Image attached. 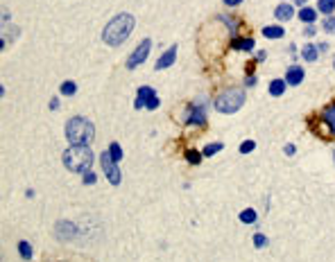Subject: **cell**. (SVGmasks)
Returning a JSON list of instances; mask_svg holds the SVG:
<instances>
[{
  "mask_svg": "<svg viewBox=\"0 0 335 262\" xmlns=\"http://www.w3.org/2000/svg\"><path fill=\"white\" fill-rule=\"evenodd\" d=\"M66 138L71 145H91L95 138V129L93 122H88L86 118H71L66 122Z\"/></svg>",
  "mask_w": 335,
  "mask_h": 262,
  "instance_id": "obj_3",
  "label": "cell"
},
{
  "mask_svg": "<svg viewBox=\"0 0 335 262\" xmlns=\"http://www.w3.org/2000/svg\"><path fill=\"white\" fill-rule=\"evenodd\" d=\"M238 219H240L242 224H254V221L258 219V215H256V210L254 208H245L240 215H238Z\"/></svg>",
  "mask_w": 335,
  "mask_h": 262,
  "instance_id": "obj_18",
  "label": "cell"
},
{
  "mask_svg": "<svg viewBox=\"0 0 335 262\" xmlns=\"http://www.w3.org/2000/svg\"><path fill=\"white\" fill-rule=\"evenodd\" d=\"M177 59V46H170L168 50H165L163 54H161V59L156 61V70H163V68H170L172 64H175Z\"/></svg>",
  "mask_w": 335,
  "mask_h": 262,
  "instance_id": "obj_8",
  "label": "cell"
},
{
  "mask_svg": "<svg viewBox=\"0 0 335 262\" xmlns=\"http://www.w3.org/2000/svg\"><path fill=\"white\" fill-rule=\"evenodd\" d=\"M317 57H319L317 46H312V43H306V46L301 48V59H306V61H317Z\"/></svg>",
  "mask_w": 335,
  "mask_h": 262,
  "instance_id": "obj_13",
  "label": "cell"
},
{
  "mask_svg": "<svg viewBox=\"0 0 335 262\" xmlns=\"http://www.w3.org/2000/svg\"><path fill=\"white\" fill-rule=\"evenodd\" d=\"M306 36H315V27L312 25H306Z\"/></svg>",
  "mask_w": 335,
  "mask_h": 262,
  "instance_id": "obj_35",
  "label": "cell"
},
{
  "mask_svg": "<svg viewBox=\"0 0 335 262\" xmlns=\"http://www.w3.org/2000/svg\"><path fill=\"white\" fill-rule=\"evenodd\" d=\"M159 104H161V99L154 95V97H150L145 102V111H154V109H159Z\"/></svg>",
  "mask_w": 335,
  "mask_h": 262,
  "instance_id": "obj_28",
  "label": "cell"
},
{
  "mask_svg": "<svg viewBox=\"0 0 335 262\" xmlns=\"http://www.w3.org/2000/svg\"><path fill=\"white\" fill-rule=\"evenodd\" d=\"M333 158H335V152H333Z\"/></svg>",
  "mask_w": 335,
  "mask_h": 262,
  "instance_id": "obj_40",
  "label": "cell"
},
{
  "mask_svg": "<svg viewBox=\"0 0 335 262\" xmlns=\"http://www.w3.org/2000/svg\"><path fill=\"white\" fill-rule=\"evenodd\" d=\"M285 82H288L290 86H299V84L304 82V68H301V66L288 68V72H285Z\"/></svg>",
  "mask_w": 335,
  "mask_h": 262,
  "instance_id": "obj_9",
  "label": "cell"
},
{
  "mask_svg": "<svg viewBox=\"0 0 335 262\" xmlns=\"http://www.w3.org/2000/svg\"><path fill=\"white\" fill-rule=\"evenodd\" d=\"M224 5H229V7H235V5H240L242 0H222Z\"/></svg>",
  "mask_w": 335,
  "mask_h": 262,
  "instance_id": "obj_33",
  "label": "cell"
},
{
  "mask_svg": "<svg viewBox=\"0 0 335 262\" xmlns=\"http://www.w3.org/2000/svg\"><path fill=\"white\" fill-rule=\"evenodd\" d=\"M265 57H267V54H265V52H263V50H260V52H258V54H256V61H265Z\"/></svg>",
  "mask_w": 335,
  "mask_h": 262,
  "instance_id": "obj_37",
  "label": "cell"
},
{
  "mask_svg": "<svg viewBox=\"0 0 335 262\" xmlns=\"http://www.w3.org/2000/svg\"><path fill=\"white\" fill-rule=\"evenodd\" d=\"M82 176H84V183H86V186H93L95 181H98V176H95L93 172H91V169H88V172H84Z\"/></svg>",
  "mask_w": 335,
  "mask_h": 262,
  "instance_id": "obj_30",
  "label": "cell"
},
{
  "mask_svg": "<svg viewBox=\"0 0 335 262\" xmlns=\"http://www.w3.org/2000/svg\"><path fill=\"white\" fill-rule=\"evenodd\" d=\"M333 68H335V59H333Z\"/></svg>",
  "mask_w": 335,
  "mask_h": 262,
  "instance_id": "obj_39",
  "label": "cell"
},
{
  "mask_svg": "<svg viewBox=\"0 0 335 262\" xmlns=\"http://www.w3.org/2000/svg\"><path fill=\"white\" fill-rule=\"evenodd\" d=\"M18 253H21L23 260H29V258H32V246H29V242L21 239V242H18Z\"/></svg>",
  "mask_w": 335,
  "mask_h": 262,
  "instance_id": "obj_20",
  "label": "cell"
},
{
  "mask_svg": "<svg viewBox=\"0 0 335 262\" xmlns=\"http://www.w3.org/2000/svg\"><path fill=\"white\" fill-rule=\"evenodd\" d=\"M245 104V91L240 88H231V91H224L218 99H215V109L220 113H235V111H240V106Z\"/></svg>",
  "mask_w": 335,
  "mask_h": 262,
  "instance_id": "obj_4",
  "label": "cell"
},
{
  "mask_svg": "<svg viewBox=\"0 0 335 262\" xmlns=\"http://www.w3.org/2000/svg\"><path fill=\"white\" fill-rule=\"evenodd\" d=\"M317 9L324 14V16H331V14H333V9H335V0H319Z\"/></svg>",
  "mask_w": 335,
  "mask_h": 262,
  "instance_id": "obj_19",
  "label": "cell"
},
{
  "mask_svg": "<svg viewBox=\"0 0 335 262\" xmlns=\"http://www.w3.org/2000/svg\"><path fill=\"white\" fill-rule=\"evenodd\" d=\"M231 46L235 50H254V39H240V41H233Z\"/></svg>",
  "mask_w": 335,
  "mask_h": 262,
  "instance_id": "obj_22",
  "label": "cell"
},
{
  "mask_svg": "<svg viewBox=\"0 0 335 262\" xmlns=\"http://www.w3.org/2000/svg\"><path fill=\"white\" fill-rule=\"evenodd\" d=\"M59 93L61 95H75L77 93V84L75 82H64L59 86Z\"/></svg>",
  "mask_w": 335,
  "mask_h": 262,
  "instance_id": "obj_21",
  "label": "cell"
},
{
  "mask_svg": "<svg viewBox=\"0 0 335 262\" xmlns=\"http://www.w3.org/2000/svg\"><path fill=\"white\" fill-rule=\"evenodd\" d=\"M315 18H317V12H315V9H310V7H301L299 21H304L306 25H312L315 23Z\"/></svg>",
  "mask_w": 335,
  "mask_h": 262,
  "instance_id": "obj_15",
  "label": "cell"
},
{
  "mask_svg": "<svg viewBox=\"0 0 335 262\" xmlns=\"http://www.w3.org/2000/svg\"><path fill=\"white\" fill-rule=\"evenodd\" d=\"M206 122V116H204V109H188V116H186V124H204Z\"/></svg>",
  "mask_w": 335,
  "mask_h": 262,
  "instance_id": "obj_11",
  "label": "cell"
},
{
  "mask_svg": "<svg viewBox=\"0 0 335 262\" xmlns=\"http://www.w3.org/2000/svg\"><path fill=\"white\" fill-rule=\"evenodd\" d=\"M324 120H326V124H329L331 134L335 136V104H331V106L324 109Z\"/></svg>",
  "mask_w": 335,
  "mask_h": 262,
  "instance_id": "obj_17",
  "label": "cell"
},
{
  "mask_svg": "<svg viewBox=\"0 0 335 262\" xmlns=\"http://www.w3.org/2000/svg\"><path fill=\"white\" fill-rule=\"evenodd\" d=\"M254 149H256V143H254V140H245L240 145V154H249V152H254Z\"/></svg>",
  "mask_w": 335,
  "mask_h": 262,
  "instance_id": "obj_29",
  "label": "cell"
},
{
  "mask_svg": "<svg viewBox=\"0 0 335 262\" xmlns=\"http://www.w3.org/2000/svg\"><path fill=\"white\" fill-rule=\"evenodd\" d=\"M285 86H288V82H285V79H272L270 93L274 95V97H281V95L285 93Z\"/></svg>",
  "mask_w": 335,
  "mask_h": 262,
  "instance_id": "obj_14",
  "label": "cell"
},
{
  "mask_svg": "<svg viewBox=\"0 0 335 262\" xmlns=\"http://www.w3.org/2000/svg\"><path fill=\"white\" fill-rule=\"evenodd\" d=\"M134 25H136V18L131 16V14H118V16H113L111 21L104 25V29H102V41L113 48L120 46V43H125L129 39Z\"/></svg>",
  "mask_w": 335,
  "mask_h": 262,
  "instance_id": "obj_1",
  "label": "cell"
},
{
  "mask_svg": "<svg viewBox=\"0 0 335 262\" xmlns=\"http://www.w3.org/2000/svg\"><path fill=\"white\" fill-rule=\"evenodd\" d=\"M93 158H95V154L88 145H71L64 154H61V161H64L66 169H71V172H75V174L88 172L91 165H93Z\"/></svg>",
  "mask_w": 335,
  "mask_h": 262,
  "instance_id": "obj_2",
  "label": "cell"
},
{
  "mask_svg": "<svg viewBox=\"0 0 335 262\" xmlns=\"http://www.w3.org/2000/svg\"><path fill=\"white\" fill-rule=\"evenodd\" d=\"M283 152L288 154V156H292V154L297 152V147H294V145H285V147H283Z\"/></svg>",
  "mask_w": 335,
  "mask_h": 262,
  "instance_id": "obj_32",
  "label": "cell"
},
{
  "mask_svg": "<svg viewBox=\"0 0 335 262\" xmlns=\"http://www.w3.org/2000/svg\"><path fill=\"white\" fill-rule=\"evenodd\" d=\"M186 161H188L190 165H200L202 163V154L195 152V149H188V152H186Z\"/></svg>",
  "mask_w": 335,
  "mask_h": 262,
  "instance_id": "obj_25",
  "label": "cell"
},
{
  "mask_svg": "<svg viewBox=\"0 0 335 262\" xmlns=\"http://www.w3.org/2000/svg\"><path fill=\"white\" fill-rule=\"evenodd\" d=\"M274 16H277V21H290V18L294 16V9L290 2H281V5L277 7V12H274Z\"/></svg>",
  "mask_w": 335,
  "mask_h": 262,
  "instance_id": "obj_12",
  "label": "cell"
},
{
  "mask_svg": "<svg viewBox=\"0 0 335 262\" xmlns=\"http://www.w3.org/2000/svg\"><path fill=\"white\" fill-rule=\"evenodd\" d=\"M222 147H224L222 143H211V145H206L204 147V156H213V154H218Z\"/></svg>",
  "mask_w": 335,
  "mask_h": 262,
  "instance_id": "obj_26",
  "label": "cell"
},
{
  "mask_svg": "<svg viewBox=\"0 0 335 262\" xmlns=\"http://www.w3.org/2000/svg\"><path fill=\"white\" fill-rule=\"evenodd\" d=\"M322 29L326 34H335V16H326L322 23Z\"/></svg>",
  "mask_w": 335,
  "mask_h": 262,
  "instance_id": "obj_24",
  "label": "cell"
},
{
  "mask_svg": "<svg viewBox=\"0 0 335 262\" xmlns=\"http://www.w3.org/2000/svg\"><path fill=\"white\" fill-rule=\"evenodd\" d=\"M50 109H52V111H57V109H59V99H57V97L50 99Z\"/></svg>",
  "mask_w": 335,
  "mask_h": 262,
  "instance_id": "obj_34",
  "label": "cell"
},
{
  "mask_svg": "<svg viewBox=\"0 0 335 262\" xmlns=\"http://www.w3.org/2000/svg\"><path fill=\"white\" fill-rule=\"evenodd\" d=\"M154 95H156V93H154V88H152V86H141V88H138V97H136L134 106H136V109H143L147 99L154 97Z\"/></svg>",
  "mask_w": 335,
  "mask_h": 262,
  "instance_id": "obj_10",
  "label": "cell"
},
{
  "mask_svg": "<svg viewBox=\"0 0 335 262\" xmlns=\"http://www.w3.org/2000/svg\"><path fill=\"white\" fill-rule=\"evenodd\" d=\"M150 50H152V39H143L138 46H136V50L134 52L127 57V68L129 70H134V68H138V66L143 64L147 59V54H150Z\"/></svg>",
  "mask_w": 335,
  "mask_h": 262,
  "instance_id": "obj_6",
  "label": "cell"
},
{
  "mask_svg": "<svg viewBox=\"0 0 335 262\" xmlns=\"http://www.w3.org/2000/svg\"><path fill=\"white\" fill-rule=\"evenodd\" d=\"M109 154H111V158L116 161V163H120V161H123V149H120V145H118V143H111V145H109Z\"/></svg>",
  "mask_w": 335,
  "mask_h": 262,
  "instance_id": "obj_23",
  "label": "cell"
},
{
  "mask_svg": "<svg viewBox=\"0 0 335 262\" xmlns=\"http://www.w3.org/2000/svg\"><path fill=\"white\" fill-rule=\"evenodd\" d=\"M254 246H258V249H265L267 246V238L263 233H256L254 235Z\"/></svg>",
  "mask_w": 335,
  "mask_h": 262,
  "instance_id": "obj_27",
  "label": "cell"
},
{
  "mask_svg": "<svg viewBox=\"0 0 335 262\" xmlns=\"http://www.w3.org/2000/svg\"><path fill=\"white\" fill-rule=\"evenodd\" d=\"M54 233H57L59 239H71L77 235V226L73 224V221H59L57 226H54Z\"/></svg>",
  "mask_w": 335,
  "mask_h": 262,
  "instance_id": "obj_7",
  "label": "cell"
},
{
  "mask_svg": "<svg viewBox=\"0 0 335 262\" xmlns=\"http://www.w3.org/2000/svg\"><path fill=\"white\" fill-rule=\"evenodd\" d=\"M283 34H285V32H283V27H279V25H267V27H263L265 39H281Z\"/></svg>",
  "mask_w": 335,
  "mask_h": 262,
  "instance_id": "obj_16",
  "label": "cell"
},
{
  "mask_svg": "<svg viewBox=\"0 0 335 262\" xmlns=\"http://www.w3.org/2000/svg\"><path fill=\"white\" fill-rule=\"evenodd\" d=\"M100 161H102V169H104L106 179L111 186H120V181H123V174H120V167L116 165V161L111 158L109 152H102L100 154Z\"/></svg>",
  "mask_w": 335,
  "mask_h": 262,
  "instance_id": "obj_5",
  "label": "cell"
},
{
  "mask_svg": "<svg viewBox=\"0 0 335 262\" xmlns=\"http://www.w3.org/2000/svg\"><path fill=\"white\" fill-rule=\"evenodd\" d=\"M245 84H247V86H256V84H258V77H256V75L247 77V79H245Z\"/></svg>",
  "mask_w": 335,
  "mask_h": 262,
  "instance_id": "obj_31",
  "label": "cell"
},
{
  "mask_svg": "<svg viewBox=\"0 0 335 262\" xmlns=\"http://www.w3.org/2000/svg\"><path fill=\"white\" fill-rule=\"evenodd\" d=\"M294 2H297L299 7H306V0H294Z\"/></svg>",
  "mask_w": 335,
  "mask_h": 262,
  "instance_id": "obj_38",
  "label": "cell"
},
{
  "mask_svg": "<svg viewBox=\"0 0 335 262\" xmlns=\"http://www.w3.org/2000/svg\"><path fill=\"white\" fill-rule=\"evenodd\" d=\"M317 50H319V52H326V50H329V43H319Z\"/></svg>",
  "mask_w": 335,
  "mask_h": 262,
  "instance_id": "obj_36",
  "label": "cell"
}]
</instances>
